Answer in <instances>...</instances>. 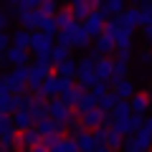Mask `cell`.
Masks as SVG:
<instances>
[{
  "instance_id": "1",
  "label": "cell",
  "mask_w": 152,
  "mask_h": 152,
  "mask_svg": "<svg viewBox=\"0 0 152 152\" xmlns=\"http://www.w3.org/2000/svg\"><path fill=\"white\" fill-rule=\"evenodd\" d=\"M28 48L36 53V58H48L51 48H53V36H46V33H41V31H33L31 41H28Z\"/></svg>"
},
{
  "instance_id": "2",
  "label": "cell",
  "mask_w": 152,
  "mask_h": 152,
  "mask_svg": "<svg viewBox=\"0 0 152 152\" xmlns=\"http://www.w3.org/2000/svg\"><path fill=\"white\" fill-rule=\"evenodd\" d=\"M107 20H109V15H104L102 10H91L86 15V20L81 23V28H84V33H86L89 38H91V36L96 38L99 33H102V28H104V23H107Z\"/></svg>"
},
{
  "instance_id": "3",
  "label": "cell",
  "mask_w": 152,
  "mask_h": 152,
  "mask_svg": "<svg viewBox=\"0 0 152 152\" xmlns=\"http://www.w3.org/2000/svg\"><path fill=\"white\" fill-rule=\"evenodd\" d=\"M109 91L119 99V102H129L137 94V89H134V84H132V79H122V81H112V89H109Z\"/></svg>"
},
{
  "instance_id": "4",
  "label": "cell",
  "mask_w": 152,
  "mask_h": 152,
  "mask_svg": "<svg viewBox=\"0 0 152 152\" xmlns=\"http://www.w3.org/2000/svg\"><path fill=\"white\" fill-rule=\"evenodd\" d=\"M26 112L31 114L33 124H36V122H41V119H46V117H48V102H46V99H41V96H33Z\"/></svg>"
},
{
  "instance_id": "5",
  "label": "cell",
  "mask_w": 152,
  "mask_h": 152,
  "mask_svg": "<svg viewBox=\"0 0 152 152\" xmlns=\"http://www.w3.org/2000/svg\"><path fill=\"white\" fill-rule=\"evenodd\" d=\"M102 119H104V112H99V109H91V112H86V114H81V117H79L84 132L99 129V127H102Z\"/></svg>"
},
{
  "instance_id": "6",
  "label": "cell",
  "mask_w": 152,
  "mask_h": 152,
  "mask_svg": "<svg viewBox=\"0 0 152 152\" xmlns=\"http://www.w3.org/2000/svg\"><path fill=\"white\" fill-rule=\"evenodd\" d=\"M69 112H71V109H66L58 99H51V102H48V119L56 122V124H64L66 127V117H69Z\"/></svg>"
},
{
  "instance_id": "7",
  "label": "cell",
  "mask_w": 152,
  "mask_h": 152,
  "mask_svg": "<svg viewBox=\"0 0 152 152\" xmlns=\"http://www.w3.org/2000/svg\"><path fill=\"white\" fill-rule=\"evenodd\" d=\"M3 61H8V64H13V69H15V66H28V58H31V56H28V51H20V48H5L3 51Z\"/></svg>"
},
{
  "instance_id": "8",
  "label": "cell",
  "mask_w": 152,
  "mask_h": 152,
  "mask_svg": "<svg viewBox=\"0 0 152 152\" xmlns=\"http://www.w3.org/2000/svg\"><path fill=\"white\" fill-rule=\"evenodd\" d=\"M127 104H129V112H132V114H137V117H145V114L150 112V107H152V102L145 96V94H140V91H137Z\"/></svg>"
},
{
  "instance_id": "9",
  "label": "cell",
  "mask_w": 152,
  "mask_h": 152,
  "mask_svg": "<svg viewBox=\"0 0 152 152\" xmlns=\"http://www.w3.org/2000/svg\"><path fill=\"white\" fill-rule=\"evenodd\" d=\"M10 124H13L15 132H26V129L33 127V119H31V114H28L26 109H18V112L10 114Z\"/></svg>"
},
{
  "instance_id": "10",
  "label": "cell",
  "mask_w": 152,
  "mask_h": 152,
  "mask_svg": "<svg viewBox=\"0 0 152 152\" xmlns=\"http://www.w3.org/2000/svg\"><path fill=\"white\" fill-rule=\"evenodd\" d=\"M69 10H71V15H74L76 23H84L86 15L94 10V8H91V3H86V0H74V3H69Z\"/></svg>"
},
{
  "instance_id": "11",
  "label": "cell",
  "mask_w": 152,
  "mask_h": 152,
  "mask_svg": "<svg viewBox=\"0 0 152 152\" xmlns=\"http://www.w3.org/2000/svg\"><path fill=\"white\" fill-rule=\"evenodd\" d=\"M36 132H38L41 137H48V134H64L66 127H64V124H56V122H51L48 117H46V119L36 122Z\"/></svg>"
},
{
  "instance_id": "12",
  "label": "cell",
  "mask_w": 152,
  "mask_h": 152,
  "mask_svg": "<svg viewBox=\"0 0 152 152\" xmlns=\"http://www.w3.org/2000/svg\"><path fill=\"white\" fill-rule=\"evenodd\" d=\"M94 51H96L102 58H107V56L114 51V38H112V36H107V33H99L96 41H94Z\"/></svg>"
},
{
  "instance_id": "13",
  "label": "cell",
  "mask_w": 152,
  "mask_h": 152,
  "mask_svg": "<svg viewBox=\"0 0 152 152\" xmlns=\"http://www.w3.org/2000/svg\"><path fill=\"white\" fill-rule=\"evenodd\" d=\"M18 142H20V147H26V150H33V147L41 145V134L36 132V127H31V129H26V132H18Z\"/></svg>"
},
{
  "instance_id": "14",
  "label": "cell",
  "mask_w": 152,
  "mask_h": 152,
  "mask_svg": "<svg viewBox=\"0 0 152 152\" xmlns=\"http://www.w3.org/2000/svg\"><path fill=\"white\" fill-rule=\"evenodd\" d=\"M94 76H96V81H109L112 79V58H99L94 64Z\"/></svg>"
},
{
  "instance_id": "15",
  "label": "cell",
  "mask_w": 152,
  "mask_h": 152,
  "mask_svg": "<svg viewBox=\"0 0 152 152\" xmlns=\"http://www.w3.org/2000/svg\"><path fill=\"white\" fill-rule=\"evenodd\" d=\"M53 23H56V28H58V31H64V28H69L71 23H76V20H74V15H71V10H69V5H61L58 10H56Z\"/></svg>"
},
{
  "instance_id": "16",
  "label": "cell",
  "mask_w": 152,
  "mask_h": 152,
  "mask_svg": "<svg viewBox=\"0 0 152 152\" xmlns=\"http://www.w3.org/2000/svg\"><path fill=\"white\" fill-rule=\"evenodd\" d=\"M28 41H31V33H28L26 28H15V31L10 33V46H13V48L26 51L28 48Z\"/></svg>"
},
{
  "instance_id": "17",
  "label": "cell",
  "mask_w": 152,
  "mask_h": 152,
  "mask_svg": "<svg viewBox=\"0 0 152 152\" xmlns=\"http://www.w3.org/2000/svg\"><path fill=\"white\" fill-rule=\"evenodd\" d=\"M81 94H84V91H81V89H79V86L74 84L71 89H66V91H61V94H58V96H61L58 102L64 104L66 109H71V107H76V102H79V96H81Z\"/></svg>"
},
{
  "instance_id": "18",
  "label": "cell",
  "mask_w": 152,
  "mask_h": 152,
  "mask_svg": "<svg viewBox=\"0 0 152 152\" xmlns=\"http://www.w3.org/2000/svg\"><path fill=\"white\" fill-rule=\"evenodd\" d=\"M0 147H3L5 152L18 150V147H20V142H18V132L15 129H8L5 134H0Z\"/></svg>"
},
{
  "instance_id": "19",
  "label": "cell",
  "mask_w": 152,
  "mask_h": 152,
  "mask_svg": "<svg viewBox=\"0 0 152 152\" xmlns=\"http://www.w3.org/2000/svg\"><path fill=\"white\" fill-rule=\"evenodd\" d=\"M56 76H61V79H74L76 76V61L66 58L61 64H56Z\"/></svg>"
},
{
  "instance_id": "20",
  "label": "cell",
  "mask_w": 152,
  "mask_h": 152,
  "mask_svg": "<svg viewBox=\"0 0 152 152\" xmlns=\"http://www.w3.org/2000/svg\"><path fill=\"white\" fill-rule=\"evenodd\" d=\"M129 76V64H124V61H112V79H109V84L112 81H122V79H127Z\"/></svg>"
},
{
  "instance_id": "21",
  "label": "cell",
  "mask_w": 152,
  "mask_h": 152,
  "mask_svg": "<svg viewBox=\"0 0 152 152\" xmlns=\"http://www.w3.org/2000/svg\"><path fill=\"white\" fill-rule=\"evenodd\" d=\"M74 142H76V147H79V152H94L96 150V142H94L91 132H81Z\"/></svg>"
},
{
  "instance_id": "22",
  "label": "cell",
  "mask_w": 152,
  "mask_h": 152,
  "mask_svg": "<svg viewBox=\"0 0 152 152\" xmlns=\"http://www.w3.org/2000/svg\"><path fill=\"white\" fill-rule=\"evenodd\" d=\"M122 145H124V137H119L117 132L107 129V137H104V147H107L109 152H119V150H122Z\"/></svg>"
},
{
  "instance_id": "23",
  "label": "cell",
  "mask_w": 152,
  "mask_h": 152,
  "mask_svg": "<svg viewBox=\"0 0 152 152\" xmlns=\"http://www.w3.org/2000/svg\"><path fill=\"white\" fill-rule=\"evenodd\" d=\"M76 109H79V114L91 112V109H96V99H94L89 91H84L81 96H79V102H76Z\"/></svg>"
},
{
  "instance_id": "24",
  "label": "cell",
  "mask_w": 152,
  "mask_h": 152,
  "mask_svg": "<svg viewBox=\"0 0 152 152\" xmlns=\"http://www.w3.org/2000/svg\"><path fill=\"white\" fill-rule=\"evenodd\" d=\"M117 102H119V99L114 96L112 91H107L102 99H96V109H99V112H104V114H109V112L114 109V104H117Z\"/></svg>"
},
{
  "instance_id": "25",
  "label": "cell",
  "mask_w": 152,
  "mask_h": 152,
  "mask_svg": "<svg viewBox=\"0 0 152 152\" xmlns=\"http://www.w3.org/2000/svg\"><path fill=\"white\" fill-rule=\"evenodd\" d=\"M140 10V26H152V3H134Z\"/></svg>"
},
{
  "instance_id": "26",
  "label": "cell",
  "mask_w": 152,
  "mask_h": 152,
  "mask_svg": "<svg viewBox=\"0 0 152 152\" xmlns=\"http://www.w3.org/2000/svg\"><path fill=\"white\" fill-rule=\"evenodd\" d=\"M109 114H112L114 122H119V119H127L132 112H129V104H127V102H117V104H114V109H112Z\"/></svg>"
},
{
  "instance_id": "27",
  "label": "cell",
  "mask_w": 152,
  "mask_h": 152,
  "mask_svg": "<svg viewBox=\"0 0 152 152\" xmlns=\"http://www.w3.org/2000/svg\"><path fill=\"white\" fill-rule=\"evenodd\" d=\"M48 152H79V147H76L74 140H69V137H61L58 145H53Z\"/></svg>"
},
{
  "instance_id": "28",
  "label": "cell",
  "mask_w": 152,
  "mask_h": 152,
  "mask_svg": "<svg viewBox=\"0 0 152 152\" xmlns=\"http://www.w3.org/2000/svg\"><path fill=\"white\" fill-rule=\"evenodd\" d=\"M48 58L53 61V66H56V64H61V61L71 58V48H64V46H53V48H51V56H48Z\"/></svg>"
},
{
  "instance_id": "29",
  "label": "cell",
  "mask_w": 152,
  "mask_h": 152,
  "mask_svg": "<svg viewBox=\"0 0 152 152\" xmlns=\"http://www.w3.org/2000/svg\"><path fill=\"white\" fill-rule=\"evenodd\" d=\"M58 8H61V5H58V3H53V0H43V3H38V13L46 15V18H53Z\"/></svg>"
},
{
  "instance_id": "30",
  "label": "cell",
  "mask_w": 152,
  "mask_h": 152,
  "mask_svg": "<svg viewBox=\"0 0 152 152\" xmlns=\"http://www.w3.org/2000/svg\"><path fill=\"white\" fill-rule=\"evenodd\" d=\"M107 91H109V84H107V81H99V84H96V86H94V89H91L89 94H91L94 99H102V96H104Z\"/></svg>"
},
{
  "instance_id": "31",
  "label": "cell",
  "mask_w": 152,
  "mask_h": 152,
  "mask_svg": "<svg viewBox=\"0 0 152 152\" xmlns=\"http://www.w3.org/2000/svg\"><path fill=\"white\" fill-rule=\"evenodd\" d=\"M137 61H140V64H152V51L150 48H140L137 51Z\"/></svg>"
},
{
  "instance_id": "32",
  "label": "cell",
  "mask_w": 152,
  "mask_h": 152,
  "mask_svg": "<svg viewBox=\"0 0 152 152\" xmlns=\"http://www.w3.org/2000/svg\"><path fill=\"white\" fill-rule=\"evenodd\" d=\"M13 18L8 15V10L5 8H3V10H0V33H5V28H8V23H10Z\"/></svg>"
},
{
  "instance_id": "33",
  "label": "cell",
  "mask_w": 152,
  "mask_h": 152,
  "mask_svg": "<svg viewBox=\"0 0 152 152\" xmlns=\"http://www.w3.org/2000/svg\"><path fill=\"white\" fill-rule=\"evenodd\" d=\"M8 129H13V124H10V117H0V134H5Z\"/></svg>"
},
{
  "instance_id": "34",
  "label": "cell",
  "mask_w": 152,
  "mask_h": 152,
  "mask_svg": "<svg viewBox=\"0 0 152 152\" xmlns=\"http://www.w3.org/2000/svg\"><path fill=\"white\" fill-rule=\"evenodd\" d=\"M5 48H10V36H8V33H0V53Z\"/></svg>"
},
{
  "instance_id": "35",
  "label": "cell",
  "mask_w": 152,
  "mask_h": 152,
  "mask_svg": "<svg viewBox=\"0 0 152 152\" xmlns=\"http://www.w3.org/2000/svg\"><path fill=\"white\" fill-rule=\"evenodd\" d=\"M142 119H145V117H137V114H132V117H129V122H132V127H134V132L142 129Z\"/></svg>"
},
{
  "instance_id": "36",
  "label": "cell",
  "mask_w": 152,
  "mask_h": 152,
  "mask_svg": "<svg viewBox=\"0 0 152 152\" xmlns=\"http://www.w3.org/2000/svg\"><path fill=\"white\" fill-rule=\"evenodd\" d=\"M142 129L152 137V117H145V119H142Z\"/></svg>"
},
{
  "instance_id": "37",
  "label": "cell",
  "mask_w": 152,
  "mask_h": 152,
  "mask_svg": "<svg viewBox=\"0 0 152 152\" xmlns=\"http://www.w3.org/2000/svg\"><path fill=\"white\" fill-rule=\"evenodd\" d=\"M145 41H147V48L152 51V26H147V28H145Z\"/></svg>"
},
{
  "instance_id": "38",
  "label": "cell",
  "mask_w": 152,
  "mask_h": 152,
  "mask_svg": "<svg viewBox=\"0 0 152 152\" xmlns=\"http://www.w3.org/2000/svg\"><path fill=\"white\" fill-rule=\"evenodd\" d=\"M26 152H48V150H46L43 145H38V147H33V150H26Z\"/></svg>"
},
{
  "instance_id": "39",
  "label": "cell",
  "mask_w": 152,
  "mask_h": 152,
  "mask_svg": "<svg viewBox=\"0 0 152 152\" xmlns=\"http://www.w3.org/2000/svg\"><path fill=\"white\" fill-rule=\"evenodd\" d=\"M0 66H3V56H0Z\"/></svg>"
},
{
  "instance_id": "40",
  "label": "cell",
  "mask_w": 152,
  "mask_h": 152,
  "mask_svg": "<svg viewBox=\"0 0 152 152\" xmlns=\"http://www.w3.org/2000/svg\"><path fill=\"white\" fill-rule=\"evenodd\" d=\"M0 152H5V150H3V147H0Z\"/></svg>"
},
{
  "instance_id": "41",
  "label": "cell",
  "mask_w": 152,
  "mask_h": 152,
  "mask_svg": "<svg viewBox=\"0 0 152 152\" xmlns=\"http://www.w3.org/2000/svg\"><path fill=\"white\" fill-rule=\"evenodd\" d=\"M147 152H152V150H147Z\"/></svg>"
}]
</instances>
